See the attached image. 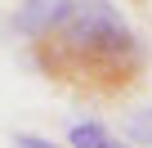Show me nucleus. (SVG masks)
<instances>
[{
  "instance_id": "obj_1",
  "label": "nucleus",
  "mask_w": 152,
  "mask_h": 148,
  "mask_svg": "<svg viewBox=\"0 0 152 148\" xmlns=\"http://www.w3.org/2000/svg\"><path fill=\"white\" fill-rule=\"evenodd\" d=\"M31 49L45 77L94 103L125 99L148 72V45L130 32L112 0H76L72 18Z\"/></svg>"
},
{
  "instance_id": "obj_2",
  "label": "nucleus",
  "mask_w": 152,
  "mask_h": 148,
  "mask_svg": "<svg viewBox=\"0 0 152 148\" xmlns=\"http://www.w3.org/2000/svg\"><path fill=\"white\" fill-rule=\"evenodd\" d=\"M72 9H76V0H23V5L14 9V18H9V27L23 36V40H45V36H54L67 18H72Z\"/></svg>"
},
{
  "instance_id": "obj_3",
  "label": "nucleus",
  "mask_w": 152,
  "mask_h": 148,
  "mask_svg": "<svg viewBox=\"0 0 152 148\" xmlns=\"http://www.w3.org/2000/svg\"><path fill=\"white\" fill-rule=\"evenodd\" d=\"M112 139H116V135H112L103 121H94V117L67 126V148H112Z\"/></svg>"
},
{
  "instance_id": "obj_4",
  "label": "nucleus",
  "mask_w": 152,
  "mask_h": 148,
  "mask_svg": "<svg viewBox=\"0 0 152 148\" xmlns=\"http://www.w3.org/2000/svg\"><path fill=\"white\" fill-rule=\"evenodd\" d=\"M121 139L139 144V148H152V103L148 108H130L121 117Z\"/></svg>"
},
{
  "instance_id": "obj_5",
  "label": "nucleus",
  "mask_w": 152,
  "mask_h": 148,
  "mask_svg": "<svg viewBox=\"0 0 152 148\" xmlns=\"http://www.w3.org/2000/svg\"><path fill=\"white\" fill-rule=\"evenodd\" d=\"M9 144H14V148H58L54 139H45V135H27V130H14Z\"/></svg>"
},
{
  "instance_id": "obj_6",
  "label": "nucleus",
  "mask_w": 152,
  "mask_h": 148,
  "mask_svg": "<svg viewBox=\"0 0 152 148\" xmlns=\"http://www.w3.org/2000/svg\"><path fill=\"white\" fill-rule=\"evenodd\" d=\"M112 148H130V144H121V139H112Z\"/></svg>"
}]
</instances>
